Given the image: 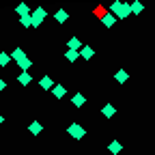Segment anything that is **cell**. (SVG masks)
Instances as JSON below:
<instances>
[{"label": "cell", "mask_w": 155, "mask_h": 155, "mask_svg": "<svg viewBox=\"0 0 155 155\" xmlns=\"http://www.w3.org/2000/svg\"><path fill=\"white\" fill-rule=\"evenodd\" d=\"M112 9H114L112 13H114L116 17H121V19H125V17L131 13V5H129V2H119V0L112 5Z\"/></svg>", "instance_id": "1"}, {"label": "cell", "mask_w": 155, "mask_h": 155, "mask_svg": "<svg viewBox=\"0 0 155 155\" xmlns=\"http://www.w3.org/2000/svg\"><path fill=\"white\" fill-rule=\"evenodd\" d=\"M67 131H69L71 138H75V140H82L84 136H86V129H84L80 123H71V125L67 127Z\"/></svg>", "instance_id": "2"}, {"label": "cell", "mask_w": 155, "mask_h": 155, "mask_svg": "<svg viewBox=\"0 0 155 155\" xmlns=\"http://www.w3.org/2000/svg\"><path fill=\"white\" fill-rule=\"evenodd\" d=\"M45 15H48V13H45V9H43V7L32 9V15H30V17H32V26H35V28H37V26H41V22L45 19Z\"/></svg>", "instance_id": "3"}, {"label": "cell", "mask_w": 155, "mask_h": 155, "mask_svg": "<svg viewBox=\"0 0 155 155\" xmlns=\"http://www.w3.org/2000/svg\"><path fill=\"white\" fill-rule=\"evenodd\" d=\"M101 114H104V116H106V119H112V116H114V114H116V108H114V106H112V104H106V106H104V108H101Z\"/></svg>", "instance_id": "4"}, {"label": "cell", "mask_w": 155, "mask_h": 155, "mask_svg": "<svg viewBox=\"0 0 155 155\" xmlns=\"http://www.w3.org/2000/svg\"><path fill=\"white\" fill-rule=\"evenodd\" d=\"M54 19H56V22H58V24H65V22H67V19H69V13L61 9V11H56V13H54Z\"/></svg>", "instance_id": "5"}, {"label": "cell", "mask_w": 155, "mask_h": 155, "mask_svg": "<svg viewBox=\"0 0 155 155\" xmlns=\"http://www.w3.org/2000/svg\"><path fill=\"white\" fill-rule=\"evenodd\" d=\"M52 93H54L56 99H63V97L67 95V88H65V86H61V84H56V86L52 88Z\"/></svg>", "instance_id": "6"}, {"label": "cell", "mask_w": 155, "mask_h": 155, "mask_svg": "<svg viewBox=\"0 0 155 155\" xmlns=\"http://www.w3.org/2000/svg\"><path fill=\"white\" fill-rule=\"evenodd\" d=\"M39 86H41L43 91H48V88H54V82H52V78H48V75H43L41 80H39Z\"/></svg>", "instance_id": "7"}, {"label": "cell", "mask_w": 155, "mask_h": 155, "mask_svg": "<svg viewBox=\"0 0 155 155\" xmlns=\"http://www.w3.org/2000/svg\"><path fill=\"white\" fill-rule=\"evenodd\" d=\"M121 149H123V147H121V142H119V140H112V142L108 144V151H110L112 155H119V153H121Z\"/></svg>", "instance_id": "8"}, {"label": "cell", "mask_w": 155, "mask_h": 155, "mask_svg": "<svg viewBox=\"0 0 155 155\" xmlns=\"http://www.w3.org/2000/svg\"><path fill=\"white\" fill-rule=\"evenodd\" d=\"M67 45H69V50H73V52H75V50H82V41H80L78 37H71Z\"/></svg>", "instance_id": "9"}, {"label": "cell", "mask_w": 155, "mask_h": 155, "mask_svg": "<svg viewBox=\"0 0 155 155\" xmlns=\"http://www.w3.org/2000/svg\"><path fill=\"white\" fill-rule=\"evenodd\" d=\"M17 80H19V84H22V86H28L32 78H30V73H28V71H22V73H19V78H17Z\"/></svg>", "instance_id": "10"}, {"label": "cell", "mask_w": 155, "mask_h": 155, "mask_svg": "<svg viewBox=\"0 0 155 155\" xmlns=\"http://www.w3.org/2000/svg\"><path fill=\"white\" fill-rule=\"evenodd\" d=\"M24 56H26V54H24V50H22V48H15V50L11 52V61H17V63H19Z\"/></svg>", "instance_id": "11"}, {"label": "cell", "mask_w": 155, "mask_h": 155, "mask_svg": "<svg viewBox=\"0 0 155 155\" xmlns=\"http://www.w3.org/2000/svg\"><path fill=\"white\" fill-rule=\"evenodd\" d=\"M93 54H95V52H93V48H88V45H84V48L80 50V56L84 58V61H91V58H93Z\"/></svg>", "instance_id": "12"}, {"label": "cell", "mask_w": 155, "mask_h": 155, "mask_svg": "<svg viewBox=\"0 0 155 155\" xmlns=\"http://www.w3.org/2000/svg\"><path fill=\"white\" fill-rule=\"evenodd\" d=\"M114 78H116V82H119V84H125V82H127V78H129V73L121 69V71H116V75H114Z\"/></svg>", "instance_id": "13"}, {"label": "cell", "mask_w": 155, "mask_h": 155, "mask_svg": "<svg viewBox=\"0 0 155 155\" xmlns=\"http://www.w3.org/2000/svg\"><path fill=\"white\" fill-rule=\"evenodd\" d=\"M129 5H131V13H134V15H140V13L144 11V5H142V2H129Z\"/></svg>", "instance_id": "14"}, {"label": "cell", "mask_w": 155, "mask_h": 155, "mask_svg": "<svg viewBox=\"0 0 155 155\" xmlns=\"http://www.w3.org/2000/svg\"><path fill=\"white\" fill-rule=\"evenodd\" d=\"M71 101H73V106H78V108H80V106H84V104H86V97H84V95H80V93H78V95L73 97V99H71Z\"/></svg>", "instance_id": "15"}, {"label": "cell", "mask_w": 155, "mask_h": 155, "mask_svg": "<svg viewBox=\"0 0 155 155\" xmlns=\"http://www.w3.org/2000/svg\"><path fill=\"white\" fill-rule=\"evenodd\" d=\"M15 11L19 13V17H26V15H30V13H32V11H30V7H26V5H19Z\"/></svg>", "instance_id": "16"}, {"label": "cell", "mask_w": 155, "mask_h": 155, "mask_svg": "<svg viewBox=\"0 0 155 155\" xmlns=\"http://www.w3.org/2000/svg\"><path fill=\"white\" fill-rule=\"evenodd\" d=\"M11 63V54H7V52H0V67H7Z\"/></svg>", "instance_id": "17"}, {"label": "cell", "mask_w": 155, "mask_h": 155, "mask_svg": "<svg viewBox=\"0 0 155 155\" xmlns=\"http://www.w3.org/2000/svg\"><path fill=\"white\" fill-rule=\"evenodd\" d=\"M17 65H19V67H22V71H28L32 63H30V58H28V56H24V58H22V61H19Z\"/></svg>", "instance_id": "18"}, {"label": "cell", "mask_w": 155, "mask_h": 155, "mask_svg": "<svg viewBox=\"0 0 155 155\" xmlns=\"http://www.w3.org/2000/svg\"><path fill=\"white\" fill-rule=\"evenodd\" d=\"M28 129H30V134H32V136H37V134H41V129H43V127H41V123H37V121H35V123H30V127H28Z\"/></svg>", "instance_id": "19"}, {"label": "cell", "mask_w": 155, "mask_h": 155, "mask_svg": "<svg viewBox=\"0 0 155 155\" xmlns=\"http://www.w3.org/2000/svg\"><path fill=\"white\" fill-rule=\"evenodd\" d=\"M65 58H67V61H78V58H80V54L73 52V50H67V52H65Z\"/></svg>", "instance_id": "20"}, {"label": "cell", "mask_w": 155, "mask_h": 155, "mask_svg": "<svg viewBox=\"0 0 155 155\" xmlns=\"http://www.w3.org/2000/svg\"><path fill=\"white\" fill-rule=\"evenodd\" d=\"M19 22H22V26H26V28H28V26H32V17H30V15L19 17Z\"/></svg>", "instance_id": "21"}, {"label": "cell", "mask_w": 155, "mask_h": 155, "mask_svg": "<svg viewBox=\"0 0 155 155\" xmlns=\"http://www.w3.org/2000/svg\"><path fill=\"white\" fill-rule=\"evenodd\" d=\"M5 86H7V82L2 80V78H0V93H2V91H5Z\"/></svg>", "instance_id": "22"}, {"label": "cell", "mask_w": 155, "mask_h": 155, "mask_svg": "<svg viewBox=\"0 0 155 155\" xmlns=\"http://www.w3.org/2000/svg\"><path fill=\"white\" fill-rule=\"evenodd\" d=\"M2 121H5V119H2V114H0V125H2Z\"/></svg>", "instance_id": "23"}]
</instances>
